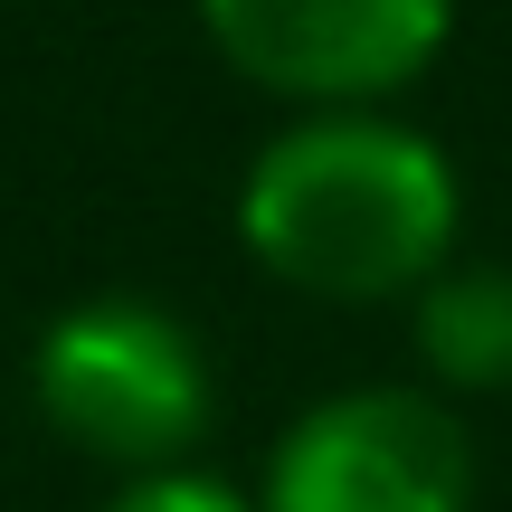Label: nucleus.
I'll use <instances>...</instances> for the list:
<instances>
[{"label":"nucleus","mask_w":512,"mask_h":512,"mask_svg":"<svg viewBox=\"0 0 512 512\" xmlns=\"http://www.w3.org/2000/svg\"><path fill=\"white\" fill-rule=\"evenodd\" d=\"M456 162L389 114L332 105L285 124L247 162L238 228L285 285L332 304H380L456 266Z\"/></svg>","instance_id":"nucleus-1"},{"label":"nucleus","mask_w":512,"mask_h":512,"mask_svg":"<svg viewBox=\"0 0 512 512\" xmlns=\"http://www.w3.org/2000/svg\"><path fill=\"white\" fill-rule=\"evenodd\" d=\"M29 389L38 418L76 456L133 465V475H181V456L209 437V361L190 323L162 304H133V294H95V304L57 313L38 332Z\"/></svg>","instance_id":"nucleus-2"},{"label":"nucleus","mask_w":512,"mask_h":512,"mask_svg":"<svg viewBox=\"0 0 512 512\" xmlns=\"http://www.w3.org/2000/svg\"><path fill=\"white\" fill-rule=\"evenodd\" d=\"M475 446L427 389H342L304 408L266 456L256 512H465Z\"/></svg>","instance_id":"nucleus-3"},{"label":"nucleus","mask_w":512,"mask_h":512,"mask_svg":"<svg viewBox=\"0 0 512 512\" xmlns=\"http://www.w3.org/2000/svg\"><path fill=\"white\" fill-rule=\"evenodd\" d=\"M209 38L238 76L313 105L389 95L446 48L456 0H200Z\"/></svg>","instance_id":"nucleus-4"},{"label":"nucleus","mask_w":512,"mask_h":512,"mask_svg":"<svg viewBox=\"0 0 512 512\" xmlns=\"http://www.w3.org/2000/svg\"><path fill=\"white\" fill-rule=\"evenodd\" d=\"M418 351L446 389H512V266L456 256L418 285Z\"/></svg>","instance_id":"nucleus-5"},{"label":"nucleus","mask_w":512,"mask_h":512,"mask_svg":"<svg viewBox=\"0 0 512 512\" xmlns=\"http://www.w3.org/2000/svg\"><path fill=\"white\" fill-rule=\"evenodd\" d=\"M105 512H256V503H238L228 484H209V475H143L133 494H114Z\"/></svg>","instance_id":"nucleus-6"}]
</instances>
